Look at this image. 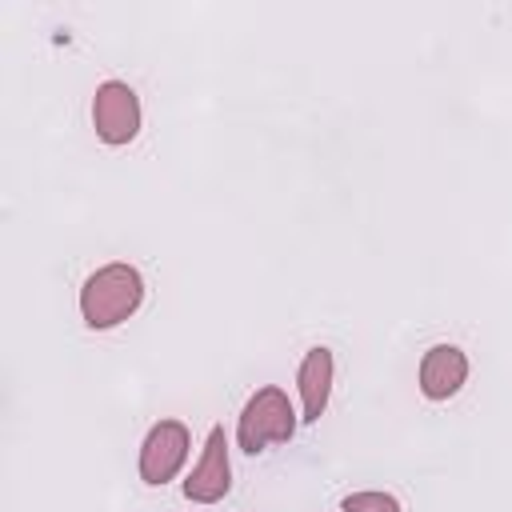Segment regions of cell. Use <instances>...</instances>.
I'll use <instances>...</instances> for the list:
<instances>
[{"label":"cell","instance_id":"6da1fadb","mask_svg":"<svg viewBox=\"0 0 512 512\" xmlns=\"http://www.w3.org/2000/svg\"><path fill=\"white\" fill-rule=\"evenodd\" d=\"M144 300V280L132 264H104L96 268L80 288V316L88 328H116L128 320Z\"/></svg>","mask_w":512,"mask_h":512},{"label":"cell","instance_id":"7a4b0ae2","mask_svg":"<svg viewBox=\"0 0 512 512\" xmlns=\"http://www.w3.org/2000/svg\"><path fill=\"white\" fill-rule=\"evenodd\" d=\"M292 432H296V412H292L288 396L276 384L248 396V404L240 412V424H236V440L248 456L264 452L268 444H288Z\"/></svg>","mask_w":512,"mask_h":512},{"label":"cell","instance_id":"3957f363","mask_svg":"<svg viewBox=\"0 0 512 512\" xmlns=\"http://www.w3.org/2000/svg\"><path fill=\"white\" fill-rule=\"evenodd\" d=\"M92 128L112 148L136 140V132H140V96L124 80H104L92 96Z\"/></svg>","mask_w":512,"mask_h":512},{"label":"cell","instance_id":"277c9868","mask_svg":"<svg viewBox=\"0 0 512 512\" xmlns=\"http://www.w3.org/2000/svg\"><path fill=\"white\" fill-rule=\"evenodd\" d=\"M188 448H192V436L180 420H160L148 428L144 444H140V480L144 484H168L180 464L188 460Z\"/></svg>","mask_w":512,"mask_h":512},{"label":"cell","instance_id":"5b68a950","mask_svg":"<svg viewBox=\"0 0 512 512\" xmlns=\"http://www.w3.org/2000/svg\"><path fill=\"white\" fill-rule=\"evenodd\" d=\"M232 488V460H228V436L220 424L208 428V440H204V452L196 460V468L188 472L184 480V496L196 500V504H216L224 500Z\"/></svg>","mask_w":512,"mask_h":512},{"label":"cell","instance_id":"8992f818","mask_svg":"<svg viewBox=\"0 0 512 512\" xmlns=\"http://www.w3.org/2000/svg\"><path fill=\"white\" fill-rule=\"evenodd\" d=\"M468 380V356L456 344H436L420 360V392L428 400H448Z\"/></svg>","mask_w":512,"mask_h":512},{"label":"cell","instance_id":"52a82bcc","mask_svg":"<svg viewBox=\"0 0 512 512\" xmlns=\"http://www.w3.org/2000/svg\"><path fill=\"white\" fill-rule=\"evenodd\" d=\"M296 384H300V408H304V420L316 424L328 408V392H332V352L328 348H308L304 360H300V372H296Z\"/></svg>","mask_w":512,"mask_h":512},{"label":"cell","instance_id":"ba28073f","mask_svg":"<svg viewBox=\"0 0 512 512\" xmlns=\"http://www.w3.org/2000/svg\"><path fill=\"white\" fill-rule=\"evenodd\" d=\"M344 512H400V500L392 492H352L340 504Z\"/></svg>","mask_w":512,"mask_h":512}]
</instances>
